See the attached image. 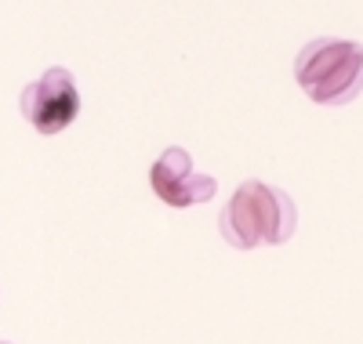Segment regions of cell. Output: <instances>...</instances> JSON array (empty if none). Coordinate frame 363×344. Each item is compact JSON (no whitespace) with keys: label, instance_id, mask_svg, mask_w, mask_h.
<instances>
[{"label":"cell","instance_id":"obj_1","mask_svg":"<svg viewBox=\"0 0 363 344\" xmlns=\"http://www.w3.org/2000/svg\"><path fill=\"white\" fill-rule=\"evenodd\" d=\"M294 229H298L294 200L284 189L265 185L258 178H247L240 185L218 214V232L236 250H255L262 243L280 246L294 236Z\"/></svg>","mask_w":363,"mask_h":344},{"label":"cell","instance_id":"obj_2","mask_svg":"<svg viewBox=\"0 0 363 344\" xmlns=\"http://www.w3.org/2000/svg\"><path fill=\"white\" fill-rule=\"evenodd\" d=\"M294 80L316 105H349L363 91V44L316 37L294 58Z\"/></svg>","mask_w":363,"mask_h":344},{"label":"cell","instance_id":"obj_4","mask_svg":"<svg viewBox=\"0 0 363 344\" xmlns=\"http://www.w3.org/2000/svg\"><path fill=\"white\" fill-rule=\"evenodd\" d=\"M149 185H153L157 200L174 207V210L207 203V200H215V193H218V181L211 174H200L193 167V156L182 145H171V149H164L157 156V164L149 167Z\"/></svg>","mask_w":363,"mask_h":344},{"label":"cell","instance_id":"obj_3","mask_svg":"<svg viewBox=\"0 0 363 344\" xmlns=\"http://www.w3.org/2000/svg\"><path fill=\"white\" fill-rule=\"evenodd\" d=\"M18 109H22V116L29 123H33V131H40L48 138L62 134L80 116V87H77L69 69L51 66L40 80L26 84L22 98H18Z\"/></svg>","mask_w":363,"mask_h":344},{"label":"cell","instance_id":"obj_5","mask_svg":"<svg viewBox=\"0 0 363 344\" xmlns=\"http://www.w3.org/2000/svg\"><path fill=\"white\" fill-rule=\"evenodd\" d=\"M0 344H8V340H0Z\"/></svg>","mask_w":363,"mask_h":344}]
</instances>
